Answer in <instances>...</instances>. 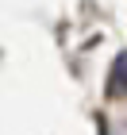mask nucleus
I'll return each instance as SVG.
<instances>
[{"label":"nucleus","instance_id":"1","mask_svg":"<svg viewBox=\"0 0 127 135\" xmlns=\"http://www.w3.org/2000/svg\"><path fill=\"white\" fill-rule=\"evenodd\" d=\"M112 93L127 97V58H119V66L112 70Z\"/></svg>","mask_w":127,"mask_h":135}]
</instances>
